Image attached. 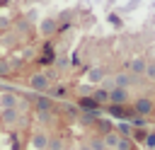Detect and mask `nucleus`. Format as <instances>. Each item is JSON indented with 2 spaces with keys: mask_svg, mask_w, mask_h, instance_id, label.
Returning a JSON list of instances; mask_svg holds the SVG:
<instances>
[{
  "mask_svg": "<svg viewBox=\"0 0 155 150\" xmlns=\"http://www.w3.org/2000/svg\"><path fill=\"white\" fill-rule=\"evenodd\" d=\"M155 111V102L150 99V97H138L136 102H133V114H138V116H150Z\"/></svg>",
  "mask_w": 155,
  "mask_h": 150,
  "instance_id": "nucleus-1",
  "label": "nucleus"
},
{
  "mask_svg": "<svg viewBox=\"0 0 155 150\" xmlns=\"http://www.w3.org/2000/svg\"><path fill=\"white\" fill-rule=\"evenodd\" d=\"M29 87L34 90V92H46L48 87H51V82H48V75H44V73H36V75H31V80H29Z\"/></svg>",
  "mask_w": 155,
  "mask_h": 150,
  "instance_id": "nucleus-2",
  "label": "nucleus"
},
{
  "mask_svg": "<svg viewBox=\"0 0 155 150\" xmlns=\"http://www.w3.org/2000/svg\"><path fill=\"white\" fill-rule=\"evenodd\" d=\"M128 102V90L126 87H111L109 90V104H126Z\"/></svg>",
  "mask_w": 155,
  "mask_h": 150,
  "instance_id": "nucleus-3",
  "label": "nucleus"
},
{
  "mask_svg": "<svg viewBox=\"0 0 155 150\" xmlns=\"http://www.w3.org/2000/svg\"><path fill=\"white\" fill-rule=\"evenodd\" d=\"M0 106L2 109H19V97L12 92H2L0 94Z\"/></svg>",
  "mask_w": 155,
  "mask_h": 150,
  "instance_id": "nucleus-4",
  "label": "nucleus"
},
{
  "mask_svg": "<svg viewBox=\"0 0 155 150\" xmlns=\"http://www.w3.org/2000/svg\"><path fill=\"white\" fill-rule=\"evenodd\" d=\"M0 119H2V123L5 126H15V123H19V109H2L0 111Z\"/></svg>",
  "mask_w": 155,
  "mask_h": 150,
  "instance_id": "nucleus-5",
  "label": "nucleus"
},
{
  "mask_svg": "<svg viewBox=\"0 0 155 150\" xmlns=\"http://www.w3.org/2000/svg\"><path fill=\"white\" fill-rule=\"evenodd\" d=\"M109 114L116 116V119H131L133 116V109H126L124 104H109Z\"/></svg>",
  "mask_w": 155,
  "mask_h": 150,
  "instance_id": "nucleus-6",
  "label": "nucleus"
},
{
  "mask_svg": "<svg viewBox=\"0 0 155 150\" xmlns=\"http://www.w3.org/2000/svg\"><path fill=\"white\" fill-rule=\"evenodd\" d=\"M145 58H131L128 60V73L136 77V75H143V70H145Z\"/></svg>",
  "mask_w": 155,
  "mask_h": 150,
  "instance_id": "nucleus-7",
  "label": "nucleus"
},
{
  "mask_svg": "<svg viewBox=\"0 0 155 150\" xmlns=\"http://www.w3.org/2000/svg\"><path fill=\"white\" fill-rule=\"evenodd\" d=\"M111 82H114V87H128V85L136 82V77H133L131 73H116V77H114Z\"/></svg>",
  "mask_w": 155,
  "mask_h": 150,
  "instance_id": "nucleus-8",
  "label": "nucleus"
},
{
  "mask_svg": "<svg viewBox=\"0 0 155 150\" xmlns=\"http://www.w3.org/2000/svg\"><path fill=\"white\" fill-rule=\"evenodd\" d=\"M39 29H41V34H44V36H51V34H56V31H58V22L48 17V19H44V22H41V27H39Z\"/></svg>",
  "mask_w": 155,
  "mask_h": 150,
  "instance_id": "nucleus-9",
  "label": "nucleus"
},
{
  "mask_svg": "<svg viewBox=\"0 0 155 150\" xmlns=\"http://www.w3.org/2000/svg\"><path fill=\"white\" fill-rule=\"evenodd\" d=\"M119 138H121V135H119L116 131H109V133H104V135H102V143H104V148H107V150H114V148H116V143H119Z\"/></svg>",
  "mask_w": 155,
  "mask_h": 150,
  "instance_id": "nucleus-10",
  "label": "nucleus"
},
{
  "mask_svg": "<svg viewBox=\"0 0 155 150\" xmlns=\"http://www.w3.org/2000/svg\"><path fill=\"white\" fill-rule=\"evenodd\" d=\"M90 97H92L97 104H109V90H107V87H97Z\"/></svg>",
  "mask_w": 155,
  "mask_h": 150,
  "instance_id": "nucleus-11",
  "label": "nucleus"
},
{
  "mask_svg": "<svg viewBox=\"0 0 155 150\" xmlns=\"http://www.w3.org/2000/svg\"><path fill=\"white\" fill-rule=\"evenodd\" d=\"M78 109H82V111H94V109H99V104H97L92 97H82V99H78Z\"/></svg>",
  "mask_w": 155,
  "mask_h": 150,
  "instance_id": "nucleus-12",
  "label": "nucleus"
},
{
  "mask_svg": "<svg viewBox=\"0 0 155 150\" xmlns=\"http://www.w3.org/2000/svg\"><path fill=\"white\" fill-rule=\"evenodd\" d=\"M114 131H116L121 138H131V135H133V126H131L128 121H121V123H116V128H114Z\"/></svg>",
  "mask_w": 155,
  "mask_h": 150,
  "instance_id": "nucleus-13",
  "label": "nucleus"
},
{
  "mask_svg": "<svg viewBox=\"0 0 155 150\" xmlns=\"http://www.w3.org/2000/svg\"><path fill=\"white\" fill-rule=\"evenodd\" d=\"M31 145H34L36 150H46V145H48V135H46V133H34Z\"/></svg>",
  "mask_w": 155,
  "mask_h": 150,
  "instance_id": "nucleus-14",
  "label": "nucleus"
},
{
  "mask_svg": "<svg viewBox=\"0 0 155 150\" xmlns=\"http://www.w3.org/2000/svg\"><path fill=\"white\" fill-rule=\"evenodd\" d=\"M34 106H36V111H51V99L48 97H36Z\"/></svg>",
  "mask_w": 155,
  "mask_h": 150,
  "instance_id": "nucleus-15",
  "label": "nucleus"
},
{
  "mask_svg": "<svg viewBox=\"0 0 155 150\" xmlns=\"http://www.w3.org/2000/svg\"><path fill=\"white\" fill-rule=\"evenodd\" d=\"M99 119V109H94V111H85L82 114V123H94Z\"/></svg>",
  "mask_w": 155,
  "mask_h": 150,
  "instance_id": "nucleus-16",
  "label": "nucleus"
},
{
  "mask_svg": "<svg viewBox=\"0 0 155 150\" xmlns=\"http://www.w3.org/2000/svg\"><path fill=\"white\" fill-rule=\"evenodd\" d=\"M46 92H48L51 97H65V92H68V90H65L63 85H56V87H48Z\"/></svg>",
  "mask_w": 155,
  "mask_h": 150,
  "instance_id": "nucleus-17",
  "label": "nucleus"
},
{
  "mask_svg": "<svg viewBox=\"0 0 155 150\" xmlns=\"http://www.w3.org/2000/svg\"><path fill=\"white\" fill-rule=\"evenodd\" d=\"M48 150H63V140H58V138H48V145H46Z\"/></svg>",
  "mask_w": 155,
  "mask_h": 150,
  "instance_id": "nucleus-18",
  "label": "nucleus"
},
{
  "mask_svg": "<svg viewBox=\"0 0 155 150\" xmlns=\"http://www.w3.org/2000/svg\"><path fill=\"white\" fill-rule=\"evenodd\" d=\"M114 150H131V138H119Z\"/></svg>",
  "mask_w": 155,
  "mask_h": 150,
  "instance_id": "nucleus-19",
  "label": "nucleus"
},
{
  "mask_svg": "<svg viewBox=\"0 0 155 150\" xmlns=\"http://www.w3.org/2000/svg\"><path fill=\"white\" fill-rule=\"evenodd\" d=\"M143 75H145L148 80H155V63H145V70H143Z\"/></svg>",
  "mask_w": 155,
  "mask_h": 150,
  "instance_id": "nucleus-20",
  "label": "nucleus"
},
{
  "mask_svg": "<svg viewBox=\"0 0 155 150\" xmlns=\"http://www.w3.org/2000/svg\"><path fill=\"white\" fill-rule=\"evenodd\" d=\"M90 148H92V150H107V148H104V143H102V138H94V140L90 143Z\"/></svg>",
  "mask_w": 155,
  "mask_h": 150,
  "instance_id": "nucleus-21",
  "label": "nucleus"
},
{
  "mask_svg": "<svg viewBox=\"0 0 155 150\" xmlns=\"http://www.w3.org/2000/svg\"><path fill=\"white\" fill-rule=\"evenodd\" d=\"M10 70H12V65L7 60H0V75H10Z\"/></svg>",
  "mask_w": 155,
  "mask_h": 150,
  "instance_id": "nucleus-22",
  "label": "nucleus"
},
{
  "mask_svg": "<svg viewBox=\"0 0 155 150\" xmlns=\"http://www.w3.org/2000/svg\"><path fill=\"white\" fill-rule=\"evenodd\" d=\"M102 75H104L102 70H90V80H92V82H99V80H102Z\"/></svg>",
  "mask_w": 155,
  "mask_h": 150,
  "instance_id": "nucleus-23",
  "label": "nucleus"
},
{
  "mask_svg": "<svg viewBox=\"0 0 155 150\" xmlns=\"http://www.w3.org/2000/svg\"><path fill=\"white\" fill-rule=\"evenodd\" d=\"M145 145H148L150 150H155V133H148V135H145Z\"/></svg>",
  "mask_w": 155,
  "mask_h": 150,
  "instance_id": "nucleus-24",
  "label": "nucleus"
},
{
  "mask_svg": "<svg viewBox=\"0 0 155 150\" xmlns=\"http://www.w3.org/2000/svg\"><path fill=\"white\" fill-rule=\"evenodd\" d=\"M145 135H148L145 131H136V128H133V135H131V138H136V140H145Z\"/></svg>",
  "mask_w": 155,
  "mask_h": 150,
  "instance_id": "nucleus-25",
  "label": "nucleus"
},
{
  "mask_svg": "<svg viewBox=\"0 0 155 150\" xmlns=\"http://www.w3.org/2000/svg\"><path fill=\"white\" fill-rule=\"evenodd\" d=\"M82 150H92V148H90V145H82Z\"/></svg>",
  "mask_w": 155,
  "mask_h": 150,
  "instance_id": "nucleus-26",
  "label": "nucleus"
}]
</instances>
